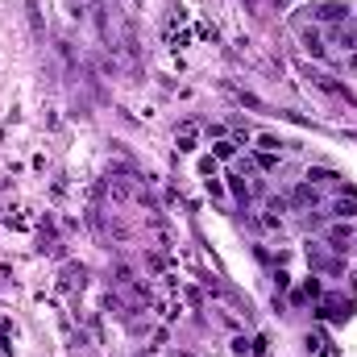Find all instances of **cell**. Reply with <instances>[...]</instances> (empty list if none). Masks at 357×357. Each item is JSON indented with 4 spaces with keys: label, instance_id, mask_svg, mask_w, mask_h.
Listing matches in <instances>:
<instances>
[{
    "label": "cell",
    "instance_id": "1",
    "mask_svg": "<svg viewBox=\"0 0 357 357\" xmlns=\"http://www.w3.org/2000/svg\"><path fill=\"white\" fill-rule=\"evenodd\" d=\"M320 316L328 324H345L354 316V299L349 295H320Z\"/></svg>",
    "mask_w": 357,
    "mask_h": 357
},
{
    "label": "cell",
    "instance_id": "2",
    "mask_svg": "<svg viewBox=\"0 0 357 357\" xmlns=\"http://www.w3.org/2000/svg\"><path fill=\"white\" fill-rule=\"evenodd\" d=\"M328 38H333V46H341V59L357 54V21H341V25H328Z\"/></svg>",
    "mask_w": 357,
    "mask_h": 357
},
{
    "label": "cell",
    "instance_id": "3",
    "mask_svg": "<svg viewBox=\"0 0 357 357\" xmlns=\"http://www.w3.org/2000/svg\"><path fill=\"white\" fill-rule=\"evenodd\" d=\"M307 266L320 270V274H345V262H341V258H333L324 245H307Z\"/></svg>",
    "mask_w": 357,
    "mask_h": 357
},
{
    "label": "cell",
    "instance_id": "4",
    "mask_svg": "<svg viewBox=\"0 0 357 357\" xmlns=\"http://www.w3.org/2000/svg\"><path fill=\"white\" fill-rule=\"evenodd\" d=\"M328 216H337V220H349V216H357V191L354 187H345V191H337L333 199H328V208H324Z\"/></svg>",
    "mask_w": 357,
    "mask_h": 357
},
{
    "label": "cell",
    "instance_id": "5",
    "mask_svg": "<svg viewBox=\"0 0 357 357\" xmlns=\"http://www.w3.org/2000/svg\"><path fill=\"white\" fill-rule=\"evenodd\" d=\"M303 13H312V21H324V25H341V21H349V8H345V4H333V0L312 4V8H303Z\"/></svg>",
    "mask_w": 357,
    "mask_h": 357
},
{
    "label": "cell",
    "instance_id": "6",
    "mask_svg": "<svg viewBox=\"0 0 357 357\" xmlns=\"http://www.w3.org/2000/svg\"><path fill=\"white\" fill-rule=\"evenodd\" d=\"M299 38H303V46H307V54H316V59H328V46H324V38H320L316 29H303Z\"/></svg>",
    "mask_w": 357,
    "mask_h": 357
},
{
    "label": "cell",
    "instance_id": "7",
    "mask_svg": "<svg viewBox=\"0 0 357 357\" xmlns=\"http://www.w3.org/2000/svg\"><path fill=\"white\" fill-rule=\"evenodd\" d=\"M212 158H216V162H233V158H237V142H229V137H220V142L212 146Z\"/></svg>",
    "mask_w": 357,
    "mask_h": 357
},
{
    "label": "cell",
    "instance_id": "8",
    "mask_svg": "<svg viewBox=\"0 0 357 357\" xmlns=\"http://www.w3.org/2000/svg\"><path fill=\"white\" fill-rule=\"evenodd\" d=\"M312 84H316V88H324V91H333V96H345V100H349V91L341 88V84H333L328 75H312Z\"/></svg>",
    "mask_w": 357,
    "mask_h": 357
},
{
    "label": "cell",
    "instance_id": "9",
    "mask_svg": "<svg viewBox=\"0 0 357 357\" xmlns=\"http://www.w3.org/2000/svg\"><path fill=\"white\" fill-rule=\"evenodd\" d=\"M258 154H282V142L270 137V133H262V137H258Z\"/></svg>",
    "mask_w": 357,
    "mask_h": 357
},
{
    "label": "cell",
    "instance_id": "10",
    "mask_svg": "<svg viewBox=\"0 0 357 357\" xmlns=\"http://www.w3.org/2000/svg\"><path fill=\"white\" fill-rule=\"evenodd\" d=\"M178 150H195V125H191V121L178 129Z\"/></svg>",
    "mask_w": 357,
    "mask_h": 357
},
{
    "label": "cell",
    "instance_id": "11",
    "mask_svg": "<svg viewBox=\"0 0 357 357\" xmlns=\"http://www.w3.org/2000/svg\"><path fill=\"white\" fill-rule=\"evenodd\" d=\"M341 63H345L349 71H357V54H349V59H341Z\"/></svg>",
    "mask_w": 357,
    "mask_h": 357
},
{
    "label": "cell",
    "instance_id": "12",
    "mask_svg": "<svg viewBox=\"0 0 357 357\" xmlns=\"http://www.w3.org/2000/svg\"><path fill=\"white\" fill-rule=\"evenodd\" d=\"M0 357H13V354H8V341H4V337H0Z\"/></svg>",
    "mask_w": 357,
    "mask_h": 357
}]
</instances>
